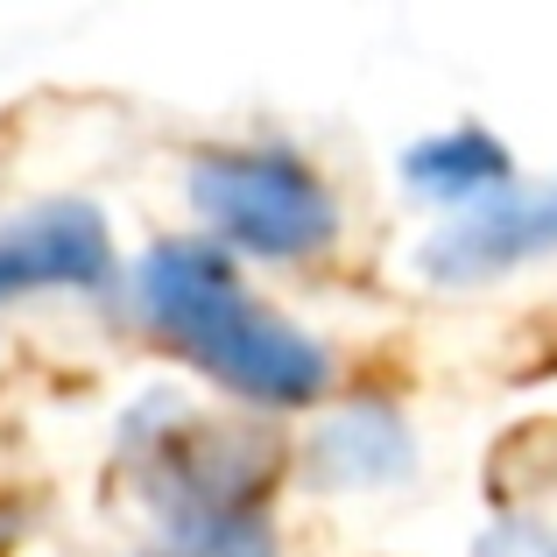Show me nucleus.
Segmentation results:
<instances>
[{"mask_svg":"<svg viewBox=\"0 0 557 557\" xmlns=\"http://www.w3.org/2000/svg\"><path fill=\"white\" fill-rule=\"evenodd\" d=\"M135 297H141V318L163 332V346H177L190 368H205L240 403L304 409L325 395V381H332L325 346L261 311L212 240L149 247V261L135 275Z\"/></svg>","mask_w":557,"mask_h":557,"instance_id":"1","label":"nucleus"},{"mask_svg":"<svg viewBox=\"0 0 557 557\" xmlns=\"http://www.w3.org/2000/svg\"><path fill=\"white\" fill-rule=\"evenodd\" d=\"M8 530H14V522H8V516H0V544H8Z\"/></svg>","mask_w":557,"mask_h":557,"instance_id":"6","label":"nucleus"},{"mask_svg":"<svg viewBox=\"0 0 557 557\" xmlns=\"http://www.w3.org/2000/svg\"><path fill=\"white\" fill-rule=\"evenodd\" d=\"M550 247H557V184L508 190V198L451 219L445 233H431V247H423V275L466 289V283H487V275L522 269V261L550 255Z\"/></svg>","mask_w":557,"mask_h":557,"instance_id":"4","label":"nucleus"},{"mask_svg":"<svg viewBox=\"0 0 557 557\" xmlns=\"http://www.w3.org/2000/svg\"><path fill=\"white\" fill-rule=\"evenodd\" d=\"M403 177L423 198H473L487 184H508V149L487 127H451V135H431L403 156Z\"/></svg>","mask_w":557,"mask_h":557,"instance_id":"5","label":"nucleus"},{"mask_svg":"<svg viewBox=\"0 0 557 557\" xmlns=\"http://www.w3.org/2000/svg\"><path fill=\"white\" fill-rule=\"evenodd\" d=\"M113 283V247L107 219L78 198L36 205V212L0 226V304L28 289H107Z\"/></svg>","mask_w":557,"mask_h":557,"instance_id":"3","label":"nucleus"},{"mask_svg":"<svg viewBox=\"0 0 557 557\" xmlns=\"http://www.w3.org/2000/svg\"><path fill=\"white\" fill-rule=\"evenodd\" d=\"M190 205L219 240L261 261H304L339 240V205L289 149H212L190 163Z\"/></svg>","mask_w":557,"mask_h":557,"instance_id":"2","label":"nucleus"},{"mask_svg":"<svg viewBox=\"0 0 557 557\" xmlns=\"http://www.w3.org/2000/svg\"><path fill=\"white\" fill-rule=\"evenodd\" d=\"M550 557H557V550H550Z\"/></svg>","mask_w":557,"mask_h":557,"instance_id":"7","label":"nucleus"}]
</instances>
